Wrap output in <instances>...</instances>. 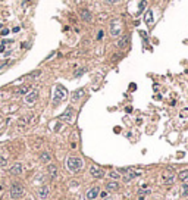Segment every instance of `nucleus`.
<instances>
[{
    "label": "nucleus",
    "mask_w": 188,
    "mask_h": 200,
    "mask_svg": "<svg viewBox=\"0 0 188 200\" xmlns=\"http://www.w3.org/2000/svg\"><path fill=\"white\" fill-rule=\"evenodd\" d=\"M82 166H84V162H82L81 157L71 156V157H68V160H66V168H68L71 172H78V171H81Z\"/></svg>",
    "instance_id": "obj_1"
},
{
    "label": "nucleus",
    "mask_w": 188,
    "mask_h": 200,
    "mask_svg": "<svg viewBox=\"0 0 188 200\" xmlns=\"http://www.w3.org/2000/svg\"><path fill=\"white\" fill-rule=\"evenodd\" d=\"M68 97V91H66V89L63 85H60V84H57L56 87H55V96H53V103L55 105H59L60 102H63V100Z\"/></svg>",
    "instance_id": "obj_2"
},
{
    "label": "nucleus",
    "mask_w": 188,
    "mask_h": 200,
    "mask_svg": "<svg viewBox=\"0 0 188 200\" xmlns=\"http://www.w3.org/2000/svg\"><path fill=\"white\" fill-rule=\"evenodd\" d=\"M22 194H24L22 185L18 184V182H13V184H12V187H10V197L13 199V200H16V199H21Z\"/></svg>",
    "instance_id": "obj_3"
},
{
    "label": "nucleus",
    "mask_w": 188,
    "mask_h": 200,
    "mask_svg": "<svg viewBox=\"0 0 188 200\" xmlns=\"http://www.w3.org/2000/svg\"><path fill=\"white\" fill-rule=\"evenodd\" d=\"M73 118H75V110H73L72 107H68V109L63 112V115L60 116V119L65 121V122H72Z\"/></svg>",
    "instance_id": "obj_4"
},
{
    "label": "nucleus",
    "mask_w": 188,
    "mask_h": 200,
    "mask_svg": "<svg viewBox=\"0 0 188 200\" xmlns=\"http://www.w3.org/2000/svg\"><path fill=\"white\" fill-rule=\"evenodd\" d=\"M110 34H112V37H119L121 35V24L118 21H113L110 24Z\"/></svg>",
    "instance_id": "obj_5"
},
{
    "label": "nucleus",
    "mask_w": 188,
    "mask_h": 200,
    "mask_svg": "<svg viewBox=\"0 0 188 200\" xmlns=\"http://www.w3.org/2000/svg\"><path fill=\"white\" fill-rule=\"evenodd\" d=\"M90 174L93 175L94 178H103L104 177V171L102 169V168H98V166H96V165H93L91 168H90Z\"/></svg>",
    "instance_id": "obj_6"
},
{
    "label": "nucleus",
    "mask_w": 188,
    "mask_h": 200,
    "mask_svg": "<svg viewBox=\"0 0 188 200\" xmlns=\"http://www.w3.org/2000/svg\"><path fill=\"white\" fill-rule=\"evenodd\" d=\"M38 99V91L37 90H32V91H28L27 94H25V102H27L28 105H31V103H34L35 100Z\"/></svg>",
    "instance_id": "obj_7"
},
{
    "label": "nucleus",
    "mask_w": 188,
    "mask_h": 200,
    "mask_svg": "<svg viewBox=\"0 0 188 200\" xmlns=\"http://www.w3.org/2000/svg\"><path fill=\"white\" fill-rule=\"evenodd\" d=\"M98 193H100V189H98V187H93V189H90L88 191H87L85 199H87V200H94V199L98 197Z\"/></svg>",
    "instance_id": "obj_8"
},
{
    "label": "nucleus",
    "mask_w": 188,
    "mask_h": 200,
    "mask_svg": "<svg viewBox=\"0 0 188 200\" xmlns=\"http://www.w3.org/2000/svg\"><path fill=\"white\" fill-rule=\"evenodd\" d=\"M49 194H50L49 185H41V189L38 190V197H40V199H47Z\"/></svg>",
    "instance_id": "obj_9"
},
{
    "label": "nucleus",
    "mask_w": 188,
    "mask_h": 200,
    "mask_svg": "<svg viewBox=\"0 0 188 200\" xmlns=\"http://www.w3.org/2000/svg\"><path fill=\"white\" fill-rule=\"evenodd\" d=\"M128 43H129V35H122L119 39V41H118V47L119 49H125L128 46Z\"/></svg>",
    "instance_id": "obj_10"
},
{
    "label": "nucleus",
    "mask_w": 188,
    "mask_h": 200,
    "mask_svg": "<svg viewBox=\"0 0 188 200\" xmlns=\"http://www.w3.org/2000/svg\"><path fill=\"white\" fill-rule=\"evenodd\" d=\"M22 171H24V168H22V165L19 164V162H16V164L10 168V174L12 175H19V174H22Z\"/></svg>",
    "instance_id": "obj_11"
},
{
    "label": "nucleus",
    "mask_w": 188,
    "mask_h": 200,
    "mask_svg": "<svg viewBox=\"0 0 188 200\" xmlns=\"http://www.w3.org/2000/svg\"><path fill=\"white\" fill-rule=\"evenodd\" d=\"M106 190L107 191H118L119 190V184L116 181H109L106 184Z\"/></svg>",
    "instance_id": "obj_12"
},
{
    "label": "nucleus",
    "mask_w": 188,
    "mask_h": 200,
    "mask_svg": "<svg viewBox=\"0 0 188 200\" xmlns=\"http://www.w3.org/2000/svg\"><path fill=\"white\" fill-rule=\"evenodd\" d=\"M81 18H82V21H85V22H90L91 21V12L90 10H87V9H82L81 10Z\"/></svg>",
    "instance_id": "obj_13"
},
{
    "label": "nucleus",
    "mask_w": 188,
    "mask_h": 200,
    "mask_svg": "<svg viewBox=\"0 0 188 200\" xmlns=\"http://www.w3.org/2000/svg\"><path fill=\"white\" fill-rule=\"evenodd\" d=\"M127 172H128V174L125 175V181H131L132 178H135V177H138V175H140V172H135V171H132V169H128Z\"/></svg>",
    "instance_id": "obj_14"
},
{
    "label": "nucleus",
    "mask_w": 188,
    "mask_h": 200,
    "mask_svg": "<svg viewBox=\"0 0 188 200\" xmlns=\"http://www.w3.org/2000/svg\"><path fill=\"white\" fill-rule=\"evenodd\" d=\"M84 96V90L82 89H80V90H77L73 94H72V102H78V100L81 99Z\"/></svg>",
    "instance_id": "obj_15"
},
{
    "label": "nucleus",
    "mask_w": 188,
    "mask_h": 200,
    "mask_svg": "<svg viewBox=\"0 0 188 200\" xmlns=\"http://www.w3.org/2000/svg\"><path fill=\"white\" fill-rule=\"evenodd\" d=\"M144 21H146V24H152V21H153V10H147L146 12Z\"/></svg>",
    "instance_id": "obj_16"
},
{
    "label": "nucleus",
    "mask_w": 188,
    "mask_h": 200,
    "mask_svg": "<svg viewBox=\"0 0 188 200\" xmlns=\"http://www.w3.org/2000/svg\"><path fill=\"white\" fill-rule=\"evenodd\" d=\"M47 171H49V174L50 175H52V177L55 178L56 177V175H57V168L55 166V165H52V164H50L49 166H47Z\"/></svg>",
    "instance_id": "obj_17"
},
{
    "label": "nucleus",
    "mask_w": 188,
    "mask_h": 200,
    "mask_svg": "<svg viewBox=\"0 0 188 200\" xmlns=\"http://www.w3.org/2000/svg\"><path fill=\"white\" fill-rule=\"evenodd\" d=\"M40 159H41V162H46V164H47V162L52 160V156H50V153H49V152H43V153H41V156H40Z\"/></svg>",
    "instance_id": "obj_18"
},
{
    "label": "nucleus",
    "mask_w": 188,
    "mask_h": 200,
    "mask_svg": "<svg viewBox=\"0 0 188 200\" xmlns=\"http://www.w3.org/2000/svg\"><path fill=\"white\" fill-rule=\"evenodd\" d=\"M178 178H179L181 181H188V169L181 171V172H179V175H178Z\"/></svg>",
    "instance_id": "obj_19"
},
{
    "label": "nucleus",
    "mask_w": 188,
    "mask_h": 200,
    "mask_svg": "<svg viewBox=\"0 0 188 200\" xmlns=\"http://www.w3.org/2000/svg\"><path fill=\"white\" fill-rule=\"evenodd\" d=\"M30 91V87L28 85H21L18 89V94H27Z\"/></svg>",
    "instance_id": "obj_20"
},
{
    "label": "nucleus",
    "mask_w": 188,
    "mask_h": 200,
    "mask_svg": "<svg viewBox=\"0 0 188 200\" xmlns=\"http://www.w3.org/2000/svg\"><path fill=\"white\" fill-rule=\"evenodd\" d=\"M6 164H7V160H6V157L5 156H2V155H0V166H6Z\"/></svg>",
    "instance_id": "obj_21"
},
{
    "label": "nucleus",
    "mask_w": 188,
    "mask_h": 200,
    "mask_svg": "<svg viewBox=\"0 0 188 200\" xmlns=\"http://www.w3.org/2000/svg\"><path fill=\"white\" fill-rule=\"evenodd\" d=\"M182 194H184V196L188 194V184H184V185H182Z\"/></svg>",
    "instance_id": "obj_22"
},
{
    "label": "nucleus",
    "mask_w": 188,
    "mask_h": 200,
    "mask_svg": "<svg viewBox=\"0 0 188 200\" xmlns=\"http://www.w3.org/2000/svg\"><path fill=\"white\" fill-rule=\"evenodd\" d=\"M104 2H106L107 5H116V3L121 2V0H104Z\"/></svg>",
    "instance_id": "obj_23"
},
{
    "label": "nucleus",
    "mask_w": 188,
    "mask_h": 200,
    "mask_svg": "<svg viewBox=\"0 0 188 200\" xmlns=\"http://www.w3.org/2000/svg\"><path fill=\"white\" fill-rule=\"evenodd\" d=\"M85 72V68H82V69H78L77 72H75V77H80V75H82Z\"/></svg>",
    "instance_id": "obj_24"
},
{
    "label": "nucleus",
    "mask_w": 188,
    "mask_h": 200,
    "mask_svg": "<svg viewBox=\"0 0 188 200\" xmlns=\"http://www.w3.org/2000/svg\"><path fill=\"white\" fill-rule=\"evenodd\" d=\"M109 175H110L112 178H119V174H118V172H110Z\"/></svg>",
    "instance_id": "obj_25"
},
{
    "label": "nucleus",
    "mask_w": 188,
    "mask_h": 200,
    "mask_svg": "<svg viewBox=\"0 0 188 200\" xmlns=\"http://www.w3.org/2000/svg\"><path fill=\"white\" fill-rule=\"evenodd\" d=\"M9 34V30L6 28V30H3V31H0V35H7Z\"/></svg>",
    "instance_id": "obj_26"
},
{
    "label": "nucleus",
    "mask_w": 188,
    "mask_h": 200,
    "mask_svg": "<svg viewBox=\"0 0 188 200\" xmlns=\"http://www.w3.org/2000/svg\"><path fill=\"white\" fill-rule=\"evenodd\" d=\"M102 37H103V31H100V32H98V37H97V39H98V40H102Z\"/></svg>",
    "instance_id": "obj_27"
},
{
    "label": "nucleus",
    "mask_w": 188,
    "mask_h": 200,
    "mask_svg": "<svg viewBox=\"0 0 188 200\" xmlns=\"http://www.w3.org/2000/svg\"><path fill=\"white\" fill-rule=\"evenodd\" d=\"M0 52H5V43L0 44Z\"/></svg>",
    "instance_id": "obj_28"
},
{
    "label": "nucleus",
    "mask_w": 188,
    "mask_h": 200,
    "mask_svg": "<svg viewBox=\"0 0 188 200\" xmlns=\"http://www.w3.org/2000/svg\"><path fill=\"white\" fill-rule=\"evenodd\" d=\"M0 28H2V24H0Z\"/></svg>",
    "instance_id": "obj_29"
}]
</instances>
